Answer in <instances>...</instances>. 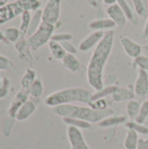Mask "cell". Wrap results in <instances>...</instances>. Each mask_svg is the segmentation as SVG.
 <instances>
[{"label": "cell", "mask_w": 148, "mask_h": 149, "mask_svg": "<svg viewBox=\"0 0 148 149\" xmlns=\"http://www.w3.org/2000/svg\"><path fill=\"white\" fill-rule=\"evenodd\" d=\"M29 93L34 98H39L42 96L44 93V86H43L42 80L39 78L36 79V80L33 82V84L30 87Z\"/></svg>", "instance_id": "24"}, {"label": "cell", "mask_w": 148, "mask_h": 149, "mask_svg": "<svg viewBox=\"0 0 148 149\" xmlns=\"http://www.w3.org/2000/svg\"><path fill=\"white\" fill-rule=\"evenodd\" d=\"M139 142V135L138 133L133 130L128 128L125 141H124V147L126 149H136L137 145Z\"/></svg>", "instance_id": "21"}, {"label": "cell", "mask_w": 148, "mask_h": 149, "mask_svg": "<svg viewBox=\"0 0 148 149\" xmlns=\"http://www.w3.org/2000/svg\"><path fill=\"white\" fill-rule=\"evenodd\" d=\"M90 29L93 31H111L114 27H116L115 23L110 19V18H100V19H95L90 22L89 24Z\"/></svg>", "instance_id": "13"}, {"label": "cell", "mask_w": 148, "mask_h": 149, "mask_svg": "<svg viewBox=\"0 0 148 149\" xmlns=\"http://www.w3.org/2000/svg\"><path fill=\"white\" fill-rule=\"evenodd\" d=\"M35 110H36V105L32 101L27 100L20 107L15 117L17 120L23 121L28 119L35 112Z\"/></svg>", "instance_id": "14"}, {"label": "cell", "mask_w": 148, "mask_h": 149, "mask_svg": "<svg viewBox=\"0 0 148 149\" xmlns=\"http://www.w3.org/2000/svg\"><path fill=\"white\" fill-rule=\"evenodd\" d=\"M104 3L106 4H108V5H112V4H114V3H117V0H103Z\"/></svg>", "instance_id": "35"}, {"label": "cell", "mask_w": 148, "mask_h": 149, "mask_svg": "<svg viewBox=\"0 0 148 149\" xmlns=\"http://www.w3.org/2000/svg\"><path fill=\"white\" fill-rule=\"evenodd\" d=\"M106 13L110 19H112L117 27L120 29H122L125 27L127 22V17L125 15L124 11L122 10L121 7L118 3H114L112 5H109L106 9Z\"/></svg>", "instance_id": "10"}, {"label": "cell", "mask_w": 148, "mask_h": 149, "mask_svg": "<svg viewBox=\"0 0 148 149\" xmlns=\"http://www.w3.org/2000/svg\"><path fill=\"white\" fill-rule=\"evenodd\" d=\"M67 138L71 149H91L87 145L80 129L74 127H67Z\"/></svg>", "instance_id": "7"}, {"label": "cell", "mask_w": 148, "mask_h": 149, "mask_svg": "<svg viewBox=\"0 0 148 149\" xmlns=\"http://www.w3.org/2000/svg\"><path fill=\"white\" fill-rule=\"evenodd\" d=\"M126 122V117L120 115V116H115V115H111L108 116L106 118H105L104 120H102L101 121L99 122V126L102 128H106V127H114L120 124H123Z\"/></svg>", "instance_id": "17"}, {"label": "cell", "mask_w": 148, "mask_h": 149, "mask_svg": "<svg viewBox=\"0 0 148 149\" xmlns=\"http://www.w3.org/2000/svg\"><path fill=\"white\" fill-rule=\"evenodd\" d=\"M72 38V35L70 33H59L56 35H52L51 40H54L58 43H62L65 41H69Z\"/></svg>", "instance_id": "30"}, {"label": "cell", "mask_w": 148, "mask_h": 149, "mask_svg": "<svg viewBox=\"0 0 148 149\" xmlns=\"http://www.w3.org/2000/svg\"><path fill=\"white\" fill-rule=\"evenodd\" d=\"M135 93L133 88H126V87H121L118 86L114 90V92L112 94L113 100L115 102H123V101H129L131 100H134Z\"/></svg>", "instance_id": "12"}, {"label": "cell", "mask_w": 148, "mask_h": 149, "mask_svg": "<svg viewBox=\"0 0 148 149\" xmlns=\"http://www.w3.org/2000/svg\"><path fill=\"white\" fill-rule=\"evenodd\" d=\"M63 119V122L65 124H66L68 127H74L76 128L79 129H83V130H88L92 128V125L90 122L79 120V119H74V118H68V117H65L62 118Z\"/></svg>", "instance_id": "18"}, {"label": "cell", "mask_w": 148, "mask_h": 149, "mask_svg": "<svg viewBox=\"0 0 148 149\" xmlns=\"http://www.w3.org/2000/svg\"><path fill=\"white\" fill-rule=\"evenodd\" d=\"M12 62L9 61L7 58L3 57H0V70H9L12 67Z\"/></svg>", "instance_id": "32"}, {"label": "cell", "mask_w": 148, "mask_h": 149, "mask_svg": "<svg viewBox=\"0 0 148 149\" xmlns=\"http://www.w3.org/2000/svg\"><path fill=\"white\" fill-rule=\"evenodd\" d=\"M146 40H147V42H148V38H147V39H146Z\"/></svg>", "instance_id": "37"}, {"label": "cell", "mask_w": 148, "mask_h": 149, "mask_svg": "<svg viewBox=\"0 0 148 149\" xmlns=\"http://www.w3.org/2000/svg\"><path fill=\"white\" fill-rule=\"evenodd\" d=\"M148 119V99L145 100L142 103H141V107H140V113L137 117V119L135 120V121L139 124H144L146 122V120Z\"/></svg>", "instance_id": "25"}, {"label": "cell", "mask_w": 148, "mask_h": 149, "mask_svg": "<svg viewBox=\"0 0 148 149\" xmlns=\"http://www.w3.org/2000/svg\"><path fill=\"white\" fill-rule=\"evenodd\" d=\"M38 0H17L0 9V24H3L17 15L30 10H36L40 6Z\"/></svg>", "instance_id": "4"}, {"label": "cell", "mask_w": 148, "mask_h": 149, "mask_svg": "<svg viewBox=\"0 0 148 149\" xmlns=\"http://www.w3.org/2000/svg\"><path fill=\"white\" fill-rule=\"evenodd\" d=\"M137 73L138 76L133 86V90L136 96L145 98L148 94V72L138 68Z\"/></svg>", "instance_id": "9"}, {"label": "cell", "mask_w": 148, "mask_h": 149, "mask_svg": "<svg viewBox=\"0 0 148 149\" xmlns=\"http://www.w3.org/2000/svg\"><path fill=\"white\" fill-rule=\"evenodd\" d=\"M105 32L106 31H94L89 35H87L79 43V47H78L79 51L82 52H87L91 51L92 49H94L103 38Z\"/></svg>", "instance_id": "8"}, {"label": "cell", "mask_w": 148, "mask_h": 149, "mask_svg": "<svg viewBox=\"0 0 148 149\" xmlns=\"http://www.w3.org/2000/svg\"><path fill=\"white\" fill-rule=\"evenodd\" d=\"M141 37H142L144 39H147V38H148V17H147V19L146 24H145V26H144V29H143V31H142Z\"/></svg>", "instance_id": "34"}, {"label": "cell", "mask_w": 148, "mask_h": 149, "mask_svg": "<svg viewBox=\"0 0 148 149\" xmlns=\"http://www.w3.org/2000/svg\"><path fill=\"white\" fill-rule=\"evenodd\" d=\"M92 94L91 91L83 87H68L49 94L44 100V104L52 108L74 102L88 105L92 101Z\"/></svg>", "instance_id": "3"}, {"label": "cell", "mask_w": 148, "mask_h": 149, "mask_svg": "<svg viewBox=\"0 0 148 149\" xmlns=\"http://www.w3.org/2000/svg\"><path fill=\"white\" fill-rule=\"evenodd\" d=\"M97 1H98V0H88V3H89L90 4L93 5V6H96V5H97Z\"/></svg>", "instance_id": "36"}, {"label": "cell", "mask_w": 148, "mask_h": 149, "mask_svg": "<svg viewBox=\"0 0 148 149\" xmlns=\"http://www.w3.org/2000/svg\"><path fill=\"white\" fill-rule=\"evenodd\" d=\"M136 149H148V140L139 139V142Z\"/></svg>", "instance_id": "33"}, {"label": "cell", "mask_w": 148, "mask_h": 149, "mask_svg": "<svg viewBox=\"0 0 148 149\" xmlns=\"http://www.w3.org/2000/svg\"><path fill=\"white\" fill-rule=\"evenodd\" d=\"M54 24L43 22L30 38V45L32 50L37 51L41 46L44 45L52 37Z\"/></svg>", "instance_id": "5"}, {"label": "cell", "mask_w": 148, "mask_h": 149, "mask_svg": "<svg viewBox=\"0 0 148 149\" xmlns=\"http://www.w3.org/2000/svg\"><path fill=\"white\" fill-rule=\"evenodd\" d=\"M133 65L148 72V56H140L133 60Z\"/></svg>", "instance_id": "29"}, {"label": "cell", "mask_w": 148, "mask_h": 149, "mask_svg": "<svg viewBox=\"0 0 148 149\" xmlns=\"http://www.w3.org/2000/svg\"><path fill=\"white\" fill-rule=\"evenodd\" d=\"M53 113L62 118H74L79 119L90 123H99L105 118L113 115L114 112L113 109L108 108L104 111L94 110L92 107L78 106V105H62L52 108Z\"/></svg>", "instance_id": "2"}, {"label": "cell", "mask_w": 148, "mask_h": 149, "mask_svg": "<svg viewBox=\"0 0 148 149\" xmlns=\"http://www.w3.org/2000/svg\"><path fill=\"white\" fill-rule=\"evenodd\" d=\"M120 44L124 49V52L132 58L135 59L141 56L142 47L140 45L132 40L128 37H122L120 38Z\"/></svg>", "instance_id": "11"}, {"label": "cell", "mask_w": 148, "mask_h": 149, "mask_svg": "<svg viewBox=\"0 0 148 149\" xmlns=\"http://www.w3.org/2000/svg\"><path fill=\"white\" fill-rule=\"evenodd\" d=\"M126 127H127L130 129H133L135 130L138 134H148V128L146 127L145 126H143V124H139L136 121H129L126 122Z\"/></svg>", "instance_id": "27"}, {"label": "cell", "mask_w": 148, "mask_h": 149, "mask_svg": "<svg viewBox=\"0 0 148 149\" xmlns=\"http://www.w3.org/2000/svg\"><path fill=\"white\" fill-rule=\"evenodd\" d=\"M131 1L133 3V6L135 10L136 13L140 16L144 17L147 14V8L143 3V1L142 0H131Z\"/></svg>", "instance_id": "28"}, {"label": "cell", "mask_w": 148, "mask_h": 149, "mask_svg": "<svg viewBox=\"0 0 148 149\" xmlns=\"http://www.w3.org/2000/svg\"><path fill=\"white\" fill-rule=\"evenodd\" d=\"M140 107H141V104L135 100H131L127 102L126 109L127 116L131 120L135 121V120L137 119V117L140 113Z\"/></svg>", "instance_id": "20"}, {"label": "cell", "mask_w": 148, "mask_h": 149, "mask_svg": "<svg viewBox=\"0 0 148 149\" xmlns=\"http://www.w3.org/2000/svg\"><path fill=\"white\" fill-rule=\"evenodd\" d=\"M60 44H61L62 46L64 47V49H65V51L66 52V53L74 54V55L77 53V52H78L77 48H76L72 43H70L69 41H65V42H62V43H60Z\"/></svg>", "instance_id": "31"}, {"label": "cell", "mask_w": 148, "mask_h": 149, "mask_svg": "<svg viewBox=\"0 0 148 149\" xmlns=\"http://www.w3.org/2000/svg\"><path fill=\"white\" fill-rule=\"evenodd\" d=\"M88 106L90 107H92L94 110H98V111H104L108 109V103L106 100V99H99V100H92V102H90L88 104Z\"/></svg>", "instance_id": "26"}, {"label": "cell", "mask_w": 148, "mask_h": 149, "mask_svg": "<svg viewBox=\"0 0 148 149\" xmlns=\"http://www.w3.org/2000/svg\"><path fill=\"white\" fill-rule=\"evenodd\" d=\"M49 48H50V51H51L53 58L58 60H62L65 58V56L66 55V52L65 51L62 45L58 42L51 40L49 42Z\"/></svg>", "instance_id": "19"}, {"label": "cell", "mask_w": 148, "mask_h": 149, "mask_svg": "<svg viewBox=\"0 0 148 149\" xmlns=\"http://www.w3.org/2000/svg\"><path fill=\"white\" fill-rule=\"evenodd\" d=\"M63 66L70 71L71 72H76L79 70L81 66V62L80 60L74 55V54H70L66 53L65 58L61 60Z\"/></svg>", "instance_id": "15"}, {"label": "cell", "mask_w": 148, "mask_h": 149, "mask_svg": "<svg viewBox=\"0 0 148 149\" xmlns=\"http://www.w3.org/2000/svg\"><path fill=\"white\" fill-rule=\"evenodd\" d=\"M113 42L114 31L113 30L106 31L101 41L93 49L88 62L86 79L88 84L95 92L104 87V70L113 51Z\"/></svg>", "instance_id": "1"}, {"label": "cell", "mask_w": 148, "mask_h": 149, "mask_svg": "<svg viewBox=\"0 0 148 149\" xmlns=\"http://www.w3.org/2000/svg\"><path fill=\"white\" fill-rule=\"evenodd\" d=\"M35 80H36V72L28 68L21 79V86L24 89L30 88Z\"/></svg>", "instance_id": "22"}, {"label": "cell", "mask_w": 148, "mask_h": 149, "mask_svg": "<svg viewBox=\"0 0 148 149\" xmlns=\"http://www.w3.org/2000/svg\"><path fill=\"white\" fill-rule=\"evenodd\" d=\"M117 86L116 85H111V86H104L101 90L99 91H96L93 94H92V100H99V99H105L106 96H109V95H112L113 93L114 92V90L116 89ZM91 101V102H92Z\"/></svg>", "instance_id": "23"}, {"label": "cell", "mask_w": 148, "mask_h": 149, "mask_svg": "<svg viewBox=\"0 0 148 149\" xmlns=\"http://www.w3.org/2000/svg\"><path fill=\"white\" fill-rule=\"evenodd\" d=\"M117 3L121 7L122 10L124 11L125 15L126 16L127 19L131 21V23L134 25L139 24V19L137 17V13L133 5H130L126 0H117Z\"/></svg>", "instance_id": "16"}, {"label": "cell", "mask_w": 148, "mask_h": 149, "mask_svg": "<svg viewBox=\"0 0 148 149\" xmlns=\"http://www.w3.org/2000/svg\"><path fill=\"white\" fill-rule=\"evenodd\" d=\"M61 0H48L43 12L42 20L43 22L54 24L58 21L60 16Z\"/></svg>", "instance_id": "6"}]
</instances>
